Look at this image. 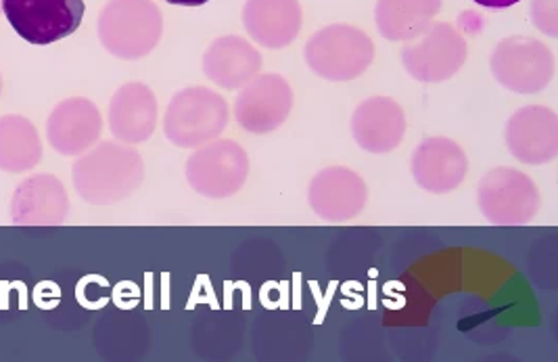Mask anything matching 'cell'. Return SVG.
<instances>
[{"mask_svg": "<svg viewBox=\"0 0 558 362\" xmlns=\"http://www.w3.org/2000/svg\"><path fill=\"white\" fill-rule=\"evenodd\" d=\"M307 68L329 82H350L362 76L375 61V45L366 32L350 24L318 29L305 43Z\"/></svg>", "mask_w": 558, "mask_h": 362, "instance_id": "cell-4", "label": "cell"}, {"mask_svg": "<svg viewBox=\"0 0 558 362\" xmlns=\"http://www.w3.org/2000/svg\"><path fill=\"white\" fill-rule=\"evenodd\" d=\"M77 195L93 206H113L130 197L145 179L143 157L126 145L102 141L74 164Z\"/></svg>", "mask_w": 558, "mask_h": 362, "instance_id": "cell-1", "label": "cell"}, {"mask_svg": "<svg viewBox=\"0 0 558 362\" xmlns=\"http://www.w3.org/2000/svg\"><path fill=\"white\" fill-rule=\"evenodd\" d=\"M102 118L90 99L72 97L52 109L47 122V138L61 156H80L88 152L101 136Z\"/></svg>", "mask_w": 558, "mask_h": 362, "instance_id": "cell-14", "label": "cell"}, {"mask_svg": "<svg viewBox=\"0 0 558 362\" xmlns=\"http://www.w3.org/2000/svg\"><path fill=\"white\" fill-rule=\"evenodd\" d=\"M0 93H2V79H0Z\"/></svg>", "mask_w": 558, "mask_h": 362, "instance_id": "cell-25", "label": "cell"}, {"mask_svg": "<svg viewBox=\"0 0 558 362\" xmlns=\"http://www.w3.org/2000/svg\"><path fill=\"white\" fill-rule=\"evenodd\" d=\"M2 13L26 43L47 47L76 32L84 0H2Z\"/></svg>", "mask_w": 558, "mask_h": 362, "instance_id": "cell-8", "label": "cell"}, {"mask_svg": "<svg viewBox=\"0 0 558 362\" xmlns=\"http://www.w3.org/2000/svg\"><path fill=\"white\" fill-rule=\"evenodd\" d=\"M508 152L521 164L542 166L557 157L558 118L557 111L530 105L512 113L505 130Z\"/></svg>", "mask_w": 558, "mask_h": 362, "instance_id": "cell-11", "label": "cell"}, {"mask_svg": "<svg viewBox=\"0 0 558 362\" xmlns=\"http://www.w3.org/2000/svg\"><path fill=\"white\" fill-rule=\"evenodd\" d=\"M43 159V143L36 126L24 116L0 118V170L20 174Z\"/></svg>", "mask_w": 558, "mask_h": 362, "instance_id": "cell-21", "label": "cell"}, {"mask_svg": "<svg viewBox=\"0 0 558 362\" xmlns=\"http://www.w3.org/2000/svg\"><path fill=\"white\" fill-rule=\"evenodd\" d=\"M262 70V55L241 36L216 38L204 55V72L214 84L236 90Z\"/></svg>", "mask_w": 558, "mask_h": 362, "instance_id": "cell-19", "label": "cell"}, {"mask_svg": "<svg viewBox=\"0 0 558 362\" xmlns=\"http://www.w3.org/2000/svg\"><path fill=\"white\" fill-rule=\"evenodd\" d=\"M473 2H477L480 7H485V9H508V7H514L521 0H473Z\"/></svg>", "mask_w": 558, "mask_h": 362, "instance_id": "cell-23", "label": "cell"}, {"mask_svg": "<svg viewBox=\"0 0 558 362\" xmlns=\"http://www.w3.org/2000/svg\"><path fill=\"white\" fill-rule=\"evenodd\" d=\"M533 27H537L542 34L557 38L558 13L557 0H532L530 7Z\"/></svg>", "mask_w": 558, "mask_h": 362, "instance_id": "cell-22", "label": "cell"}, {"mask_svg": "<svg viewBox=\"0 0 558 362\" xmlns=\"http://www.w3.org/2000/svg\"><path fill=\"white\" fill-rule=\"evenodd\" d=\"M97 32L113 57L134 61L159 45L163 17L153 0H109L99 13Z\"/></svg>", "mask_w": 558, "mask_h": 362, "instance_id": "cell-2", "label": "cell"}, {"mask_svg": "<svg viewBox=\"0 0 558 362\" xmlns=\"http://www.w3.org/2000/svg\"><path fill=\"white\" fill-rule=\"evenodd\" d=\"M232 109L241 129L270 134L287 122L293 109L291 84L280 74H257L243 86Z\"/></svg>", "mask_w": 558, "mask_h": 362, "instance_id": "cell-10", "label": "cell"}, {"mask_svg": "<svg viewBox=\"0 0 558 362\" xmlns=\"http://www.w3.org/2000/svg\"><path fill=\"white\" fill-rule=\"evenodd\" d=\"M70 214L65 186L52 174H34L22 182L11 202V220L17 227L63 225Z\"/></svg>", "mask_w": 558, "mask_h": 362, "instance_id": "cell-16", "label": "cell"}, {"mask_svg": "<svg viewBox=\"0 0 558 362\" xmlns=\"http://www.w3.org/2000/svg\"><path fill=\"white\" fill-rule=\"evenodd\" d=\"M489 68L494 79L519 95L544 90L555 76L553 51L530 36H508L492 52Z\"/></svg>", "mask_w": 558, "mask_h": 362, "instance_id": "cell-7", "label": "cell"}, {"mask_svg": "<svg viewBox=\"0 0 558 362\" xmlns=\"http://www.w3.org/2000/svg\"><path fill=\"white\" fill-rule=\"evenodd\" d=\"M410 168L414 181L423 191L444 195L457 191L464 181L469 157L457 141L448 136H432L414 149Z\"/></svg>", "mask_w": 558, "mask_h": 362, "instance_id": "cell-13", "label": "cell"}, {"mask_svg": "<svg viewBox=\"0 0 558 362\" xmlns=\"http://www.w3.org/2000/svg\"><path fill=\"white\" fill-rule=\"evenodd\" d=\"M307 202L323 220L348 222L366 206L368 186L354 170L330 166L320 170L310 182Z\"/></svg>", "mask_w": 558, "mask_h": 362, "instance_id": "cell-12", "label": "cell"}, {"mask_svg": "<svg viewBox=\"0 0 558 362\" xmlns=\"http://www.w3.org/2000/svg\"><path fill=\"white\" fill-rule=\"evenodd\" d=\"M229 124V104L205 86L178 90L166 109L163 134L180 149H197L216 141Z\"/></svg>", "mask_w": 558, "mask_h": 362, "instance_id": "cell-3", "label": "cell"}, {"mask_svg": "<svg viewBox=\"0 0 558 362\" xmlns=\"http://www.w3.org/2000/svg\"><path fill=\"white\" fill-rule=\"evenodd\" d=\"M480 209L496 227H521L537 216L542 197L537 184L512 168H494L477 189Z\"/></svg>", "mask_w": 558, "mask_h": 362, "instance_id": "cell-6", "label": "cell"}, {"mask_svg": "<svg viewBox=\"0 0 558 362\" xmlns=\"http://www.w3.org/2000/svg\"><path fill=\"white\" fill-rule=\"evenodd\" d=\"M441 11V0H379L377 27L391 43H410L427 32Z\"/></svg>", "mask_w": 558, "mask_h": 362, "instance_id": "cell-20", "label": "cell"}, {"mask_svg": "<svg viewBox=\"0 0 558 362\" xmlns=\"http://www.w3.org/2000/svg\"><path fill=\"white\" fill-rule=\"evenodd\" d=\"M407 113L389 97H371L357 105L352 116V136L368 154H389L407 136Z\"/></svg>", "mask_w": 558, "mask_h": 362, "instance_id": "cell-15", "label": "cell"}, {"mask_svg": "<svg viewBox=\"0 0 558 362\" xmlns=\"http://www.w3.org/2000/svg\"><path fill=\"white\" fill-rule=\"evenodd\" d=\"M466 55V40L457 27L437 22L421 34L418 43L407 45L400 52V59L412 79L435 84L457 76Z\"/></svg>", "mask_w": 558, "mask_h": 362, "instance_id": "cell-9", "label": "cell"}, {"mask_svg": "<svg viewBox=\"0 0 558 362\" xmlns=\"http://www.w3.org/2000/svg\"><path fill=\"white\" fill-rule=\"evenodd\" d=\"M170 4H178V7H204L205 2L209 0H166Z\"/></svg>", "mask_w": 558, "mask_h": 362, "instance_id": "cell-24", "label": "cell"}, {"mask_svg": "<svg viewBox=\"0 0 558 362\" xmlns=\"http://www.w3.org/2000/svg\"><path fill=\"white\" fill-rule=\"evenodd\" d=\"M250 177V156L229 141H211L197 147L186 159V181L207 200H227L236 195Z\"/></svg>", "mask_w": 558, "mask_h": 362, "instance_id": "cell-5", "label": "cell"}, {"mask_svg": "<svg viewBox=\"0 0 558 362\" xmlns=\"http://www.w3.org/2000/svg\"><path fill=\"white\" fill-rule=\"evenodd\" d=\"M157 126V97L147 84L130 82L116 90L109 104L111 134L126 145L151 138Z\"/></svg>", "mask_w": 558, "mask_h": 362, "instance_id": "cell-18", "label": "cell"}, {"mask_svg": "<svg viewBox=\"0 0 558 362\" xmlns=\"http://www.w3.org/2000/svg\"><path fill=\"white\" fill-rule=\"evenodd\" d=\"M304 11L300 0H247L243 26L259 47L279 51L302 32Z\"/></svg>", "mask_w": 558, "mask_h": 362, "instance_id": "cell-17", "label": "cell"}, {"mask_svg": "<svg viewBox=\"0 0 558 362\" xmlns=\"http://www.w3.org/2000/svg\"><path fill=\"white\" fill-rule=\"evenodd\" d=\"M0 11H2V0H0Z\"/></svg>", "mask_w": 558, "mask_h": 362, "instance_id": "cell-26", "label": "cell"}]
</instances>
